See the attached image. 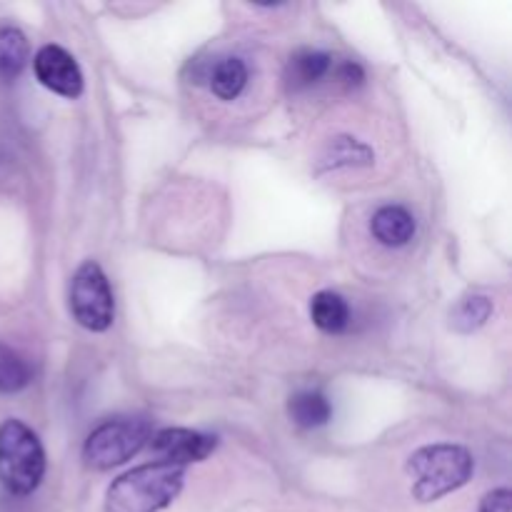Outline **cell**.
<instances>
[{"label":"cell","mask_w":512,"mask_h":512,"mask_svg":"<svg viewBox=\"0 0 512 512\" xmlns=\"http://www.w3.org/2000/svg\"><path fill=\"white\" fill-rule=\"evenodd\" d=\"M185 485V468L173 463L140 465L113 480L105 493V512H160L178 498Z\"/></svg>","instance_id":"obj_1"},{"label":"cell","mask_w":512,"mask_h":512,"mask_svg":"<svg viewBox=\"0 0 512 512\" xmlns=\"http://www.w3.org/2000/svg\"><path fill=\"white\" fill-rule=\"evenodd\" d=\"M473 470L475 460L463 445H425L408 460V473L413 475V498L420 503H435L463 488L473 478Z\"/></svg>","instance_id":"obj_2"},{"label":"cell","mask_w":512,"mask_h":512,"mask_svg":"<svg viewBox=\"0 0 512 512\" xmlns=\"http://www.w3.org/2000/svg\"><path fill=\"white\" fill-rule=\"evenodd\" d=\"M45 475V450L38 435L20 420L0 425V485L10 495H30Z\"/></svg>","instance_id":"obj_3"},{"label":"cell","mask_w":512,"mask_h":512,"mask_svg":"<svg viewBox=\"0 0 512 512\" xmlns=\"http://www.w3.org/2000/svg\"><path fill=\"white\" fill-rule=\"evenodd\" d=\"M150 423L143 418H113L100 423L83 445V460L93 470H113L133 460L150 443Z\"/></svg>","instance_id":"obj_4"},{"label":"cell","mask_w":512,"mask_h":512,"mask_svg":"<svg viewBox=\"0 0 512 512\" xmlns=\"http://www.w3.org/2000/svg\"><path fill=\"white\" fill-rule=\"evenodd\" d=\"M70 313L75 323L90 333H105L113 325V290L95 260H85L70 280Z\"/></svg>","instance_id":"obj_5"},{"label":"cell","mask_w":512,"mask_h":512,"mask_svg":"<svg viewBox=\"0 0 512 512\" xmlns=\"http://www.w3.org/2000/svg\"><path fill=\"white\" fill-rule=\"evenodd\" d=\"M33 70L35 78L40 80V85L48 88L50 93L63 95V98L70 100L83 95V70L75 63L73 55L65 48H60V45H43V48L35 53Z\"/></svg>","instance_id":"obj_6"},{"label":"cell","mask_w":512,"mask_h":512,"mask_svg":"<svg viewBox=\"0 0 512 512\" xmlns=\"http://www.w3.org/2000/svg\"><path fill=\"white\" fill-rule=\"evenodd\" d=\"M148 445L163 463L188 468L190 463H200V460L208 458V455L218 448V440H215L213 435L198 433V430L165 428L160 430V433L150 435Z\"/></svg>","instance_id":"obj_7"},{"label":"cell","mask_w":512,"mask_h":512,"mask_svg":"<svg viewBox=\"0 0 512 512\" xmlns=\"http://www.w3.org/2000/svg\"><path fill=\"white\" fill-rule=\"evenodd\" d=\"M415 225L413 213L403 205H383L373 213L370 220V233L385 248H403L410 240L415 238Z\"/></svg>","instance_id":"obj_8"},{"label":"cell","mask_w":512,"mask_h":512,"mask_svg":"<svg viewBox=\"0 0 512 512\" xmlns=\"http://www.w3.org/2000/svg\"><path fill=\"white\" fill-rule=\"evenodd\" d=\"M310 320L323 333L340 335L350 325V308L343 295L333 293V290H320L310 300Z\"/></svg>","instance_id":"obj_9"},{"label":"cell","mask_w":512,"mask_h":512,"mask_svg":"<svg viewBox=\"0 0 512 512\" xmlns=\"http://www.w3.org/2000/svg\"><path fill=\"white\" fill-rule=\"evenodd\" d=\"M330 58L323 50H300L290 58L288 70H285V80H288V88L293 93H300V90L310 88V85L318 83L320 78H325L330 70Z\"/></svg>","instance_id":"obj_10"},{"label":"cell","mask_w":512,"mask_h":512,"mask_svg":"<svg viewBox=\"0 0 512 512\" xmlns=\"http://www.w3.org/2000/svg\"><path fill=\"white\" fill-rule=\"evenodd\" d=\"M288 415L298 428L313 430L323 428L333 418V408H330V400L323 393H315V390H303V393H295L288 400Z\"/></svg>","instance_id":"obj_11"},{"label":"cell","mask_w":512,"mask_h":512,"mask_svg":"<svg viewBox=\"0 0 512 512\" xmlns=\"http://www.w3.org/2000/svg\"><path fill=\"white\" fill-rule=\"evenodd\" d=\"M28 38L23 30L13 28V25H3L0 28V80L10 83L23 73L25 63H28Z\"/></svg>","instance_id":"obj_12"},{"label":"cell","mask_w":512,"mask_h":512,"mask_svg":"<svg viewBox=\"0 0 512 512\" xmlns=\"http://www.w3.org/2000/svg\"><path fill=\"white\" fill-rule=\"evenodd\" d=\"M490 315H493V300L488 295H465L450 310V328L463 335H470L483 328L490 320Z\"/></svg>","instance_id":"obj_13"},{"label":"cell","mask_w":512,"mask_h":512,"mask_svg":"<svg viewBox=\"0 0 512 512\" xmlns=\"http://www.w3.org/2000/svg\"><path fill=\"white\" fill-rule=\"evenodd\" d=\"M248 85V68L240 58H223L210 73V90L220 100H235Z\"/></svg>","instance_id":"obj_14"},{"label":"cell","mask_w":512,"mask_h":512,"mask_svg":"<svg viewBox=\"0 0 512 512\" xmlns=\"http://www.w3.org/2000/svg\"><path fill=\"white\" fill-rule=\"evenodd\" d=\"M375 153L360 140L348 138V135H340L333 143L328 145L323 155L325 168H360V165H373Z\"/></svg>","instance_id":"obj_15"},{"label":"cell","mask_w":512,"mask_h":512,"mask_svg":"<svg viewBox=\"0 0 512 512\" xmlns=\"http://www.w3.org/2000/svg\"><path fill=\"white\" fill-rule=\"evenodd\" d=\"M30 380H33V368L28 365V360L15 353L13 348L0 343V393H20V390L28 388Z\"/></svg>","instance_id":"obj_16"},{"label":"cell","mask_w":512,"mask_h":512,"mask_svg":"<svg viewBox=\"0 0 512 512\" xmlns=\"http://www.w3.org/2000/svg\"><path fill=\"white\" fill-rule=\"evenodd\" d=\"M512 508V493L508 488H498L488 493L480 503L478 512H510Z\"/></svg>","instance_id":"obj_17"},{"label":"cell","mask_w":512,"mask_h":512,"mask_svg":"<svg viewBox=\"0 0 512 512\" xmlns=\"http://www.w3.org/2000/svg\"><path fill=\"white\" fill-rule=\"evenodd\" d=\"M338 80L340 83L348 85V88H358V85H363V80H365V70L360 68L358 63H353V60H350V63H343L338 68Z\"/></svg>","instance_id":"obj_18"}]
</instances>
